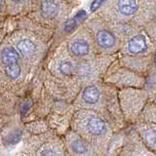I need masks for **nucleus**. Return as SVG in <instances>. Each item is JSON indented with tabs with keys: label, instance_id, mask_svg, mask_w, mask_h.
Masks as SVG:
<instances>
[{
	"label": "nucleus",
	"instance_id": "f257e3e1",
	"mask_svg": "<svg viewBox=\"0 0 156 156\" xmlns=\"http://www.w3.org/2000/svg\"><path fill=\"white\" fill-rule=\"evenodd\" d=\"M6 29L7 39L16 48L23 62L35 73L45 58L52 30L37 26L27 17L8 19Z\"/></svg>",
	"mask_w": 156,
	"mask_h": 156
},
{
	"label": "nucleus",
	"instance_id": "f03ea898",
	"mask_svg": "<svg viewBox=\"0 0 156 156\" xmlns=\"http://www.w3.org/2000/svg\"><path fill=\"white\" fill-rule=\"evenodd\" d=\"M34 72L23 61L0 67V94L5 100L21 96L31 80Z\"/></svg>",
	"mask_w": 156,
	"mask_h": 156
},
{
	"label": "nucleus",
	"instance_id": "7ed1b4c3",
	"mask_svg": "<svg viewBox=\"0 0 156 156\" xmlns=\"http://www.w3.org/2000/svg\"><path fill=\"white\" fill-rule=\"evenodd\" d=\"M63 141L57 136L42 133L23 135V147L14 156H65Z\"/></svg>",
	"mask_w": 156,
	"mask_h": 156
},
{
	"label": "nucleus",
	"instance_id": "20e7f679",
	"mask_svg": "<svg viewBox=\"0 0 156 156\" xmlns=\"http://www.w3.org/2000/svg\"><path fill=\"white\" fill-rule=\"evenodd\" d=\"M71 129L82 138L86 135L90 136H101L106 133V124L101 116L94 112L81 110L73 115Z\"/></svg>",
	"mask_w": 156,
	"mask_h": 156
},
{
	"label": "nucleus",
	"instance_id": "39448f33",
	"mask_svg": "<svg viewBox=\"0 0 156 156\" xmlns=\"http://www.w3.org/2000/svg\"><path fill=\"white\" fill-rule=\"evenodd\" d=\"M66 4L61 1H38L37 9L27 18L37 26L51 29L55 23L62 20Z\"/></svg>",
	"mask_w": 156,
	"mask_h": 156
},
{
	"label": "nucleus",
	"instance_id": "423d86ee",
	"mask_svg": "<svg viewBox=\"0 0 156 156\" xmlns=\"http://www.w3.org/2000/svg\"><path fill=\"white\" fill-rule=\"evenodd\" d=\"M48 69L53 77H70L77 71V67L74 62L66 56L65 52H62L56 54V56L49 62Z\"/></svg>",
	"mask_w": 156,
	"mask_h": 156
},
{
	"label": "nucleus",
	"instance_id": "0eeeda50",
	"mask_svg": "<svg viewBox=\"0 0 156 156\" xmlns=\"http://www.w3.org/2000/svg\"><path fill=\"white\" fill-rule=\"evenodd\" d=\"M38 1L32 0H6L8 19H20L28 16L37 9Z\"/></svg>",
	"mask_w": 156,
	"mask_h": 156
},
{
	"label": "nucleus",
	"instance_id": "6e6552de",
	"mask_svg": "<svg viewBox=\"0 0 156 156\" xmlns=\"http://www.w3.org/2000/svg\"><path fill=\"white\" fill-rule=\"evenodd\" d=\"M22 61V58L16 48L12 45V43L8 40L6 36L0 45V67L17 63Z\"/></svg>",
	"mask_w": 156,
	"mask_h": 156
},
{
	"label": "nucleus",
	"instance_id": "1a4fd4ad",
	"mask_svg": "<svg viewBox=\"0 0 156 156\" xmlns=\"http://www.w3.org/2000/svg\"><path fill=\"white\" fill-rule=\"evenodd\" d=\"M67 52L69 55L75 58H80L86 56L90 50L89 43H88L84 38H73L67 43Z\"/></svg>",
	"mask_w": 156,
	"mask_h": 156
},
{
	"label": "nucleus",
	"instance_id": "9d476101",
	"mask_svg": "<svg viewBox=\"0 0 156 156\" xmlns=\"http://www.w3.org/2000/svg\"><path fill=\"white\" fill-rule=\"evenodd\" d=\"M140 134L149 148L156 149V126L146 124L140 127Z\"/></svg>",
	"mask_w": 156,
	"mask_h": 156
},
{
	"label": "nucleus",
	"instance_id": "9b49d317",
	"mask_svg": "<svg viewBox=\"0 0 156 156\" xmlns=\"http://www.w3.org/2000/svg\"><path fill=\"white\" fill-rule=\"evenodd\" d=\"M147 48L146 39L143 34H136L133 36L127 43V50L133 55H138L144 52Z\"/></svg>",
	"mask_w": 156,
	"mask_h": 156
},
{
	"label": "nucleus",
	"instance_id": "f8f14e48",
	"mask_svg": "<svg viewBox=\"0 0 156 156\" xmlns=\"http://www.w3.org/2000/svg\"><path fill=\"white\" fill-rule=\"evenodd\" d=\"M96 40L99 46L104 49H109L115 44L114 35L107 29H99L96 34Z\"/></svg>",
	"mask_w": 156,
	"mask_h": 156
},
{
	"label": "nucleus",
	"instance_id": "ddd939ff",
	"mask_svg": "<svg viewBox=\"0 0 156 156\" xmlns=\"http://www.w3.org/2000/svg\"><path fill=\"white\" fill-rule=\"evenodd\" d=\"M116 9L123 16H132L139 9V3L131 0H120L115 3Z\"/></svg>",
	"mask_w": 156,
	"mask_h": 156
},
{
	"label": "nucleus",
	"instance_id": "4468645a",
	"mask_svg": "<svg viewBox=\"0 0 156 156\" xmlns=\"http://www.w3.org/2000/svg\"><path fill=\"white\" fill-rule=\"evenodd\" d=\"M100 97H101V92L99 90V88L96 87L95 85L86 87L82 93V100L90 105H94L99 101Z\"/></svg>",
	"mask_w": 156,
	"mask_h": 156
},
{
	"label": "nucleus",
	"instance_id": "2eb2a0df",
	"mask_svg": "<svg viewBox=\"0 0 156 156\" xmlns=\"http://www.w3.org/2000/svg\"><path fill=\"white\" fill-rule=\"evenodd\" d=\"M86 16H87L86 12L83 11V10H81V11L78 12L72 19H70L69 21H67L65 23V30L66 32H69L70 30H72V29L74 28L78 23H81L83 20L86 18Z\"/></svg>",
	"mask_w": 156,
	"mask_h": 156
},
{
	"label": "nucleus",
	"instance_id": "dca6fc26",
	"mask_svg": "<svg viewBox=\"0 0 156 156\" xmlns=\"http://www.w3.org/2000/svg\"><path fill=\"white\" fill-rule=\"evenodd\" d=\"M6 116V101L3 96L0 94V122H2Z\"/></svg>",
	"mask_w": 156,
	"mask_h": 156
},
{
	"label": "nucleus",
	"instance_id": "f3484780",
	"mask_svg": "<svg viewBox=\"0 0 156 156\" xmlns=\"http://www.w3.org/2000/svg\"><path fill=\"white\" fill-rule=\"evenodd\" d=\"M0 17L8 19L6 14V0H0Z\"/></svg>",
	"mask_w": 156,
	"mask_h": 156
},
{
	"label": "nucleus",
	"instance_id": "a211bd4d",
	"mask_svg": "<svg viewBox=\"0 0 156 156\" xmlns=\"http://www.w3.org/2000/svg\"><path fill=\"white\" fill-rule=\"evenodd\" d=\"M7 34H8V31H7L6 28H5V29H1V30H0V45H1L2 42L4 41V39L6 38Z\"/></svg>",
	"mask_w": 156,
	"mask_h": 156
},
{
	"label": "nucleus",
	"instance_id": "6ab92c4d",
	"mask_svg": "<svg viewBox=\"0 0 156 156\" xmlns=\"http://www.w3.org/2000/svg\"><path fill=\"white\" fill-rule=\"evenodd\" d=\"M7 21H8V19L0 17V30H1V29H5V28H6Z\"/></svg>",
	"mask_w": 156,
	"mask_h": 156
},
{
	"label": "nucleus",
	"instance_id": "aec40b11",
	"mask_svg": "<svg viewBox=\"0 0 156 156\" xmlns=\"http://www.w3.org/2000/svg\"><path fill=\"white\" fill-rule=\"evenodd\" d=\"M102 3H104L102 1H94V2L92 3V5H91V10H92V11H94L95 9H97V8L99 7L100 5H101Z\"/></svg>",
	"mask_w": 156,
	"mask_h": 156
},
{
	"label": "nucleus",
	"instance_id": "412c9836",
	"mask_svg": "<svg viewBox=\"0 0 156 156\" xmlns=\"http://www.w3.org/2000/svg\"><path fill=\"white\" fill-rule=\"evenodd\" d=\"M3 145H2V144L0 143V156H5L4 155V153H3Z\"/></svg>",
	"mask_w": 156,
	"mask_h": 156
}]
</instances>
